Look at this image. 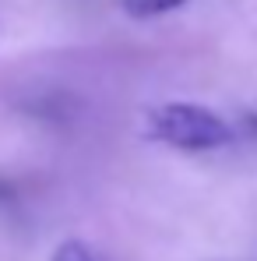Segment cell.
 Returning <instances> with one entry per match:
<instances>
[{"instance_id":"obj_5","label":"cell","mask_w":257,"mask_h":261,"mask_svg":"<svg viewBox=\"0 0 257 261\" xmlns=\"http://www.w3.org/2000/svg\"><path fill=\"white\" fill-rule=\"evenodd\" d=\"M247 127H250V130L257 134V117H247Z\"/></svg>"},{"instance_id":"obj_1","label":"cell","mask_w":257,"mask_h":261,"mask_svg":"<svg viewBox=\"0 0 257 261\" xmlns=\"http://www.w3.org/2000/svg\"><path fill=\"white\" fill-rule=\"evenodd\" d=\"M141 134L176 152H218L233 145V124L201 102H159L141 113Z\"/></svg>"},{"instance_id":"obj_4","label":"cell","mask_w":257,"mask_h":261,"mask_svg":"<svg viewBox=\"0 0 257 261\" xmlns=\"http://www.w3.org/2000/svg\"><path fill=\"white\" fill-rule=\"evenodd\" d=\"M14 198H18V184L0 173V205H14Z\"/></svg>"},{"instance_id":"obj_2","label":"cell","mask_w":257,"mask_h":261,"mask_svg":"<svg viewBox=\"0 0 257 261\" xmlns=\"http://www.w3.org/2000/svg\"><path fill=\"white\" fill-rule=\"evenodd\" d=\"M187 0H120L124 14L137 18V21H148V18H159V14H169L176 7H183Z\"/></svg>"},{"instance_id":"obj_3","label":"cell","mask_w":257,"mask_h":261,"mask_svg":"<svg viewBox=\"0 0 257 261\" xmlns=\"http://www.w3.org/2000/svg\"><path fill=\"white\" fill-rule=\"evenodd\" d=\"M49 261H99V258H95V251L88 244H81V240H64V244H56V251H53Z\"/></svg>"}]
</instances>
